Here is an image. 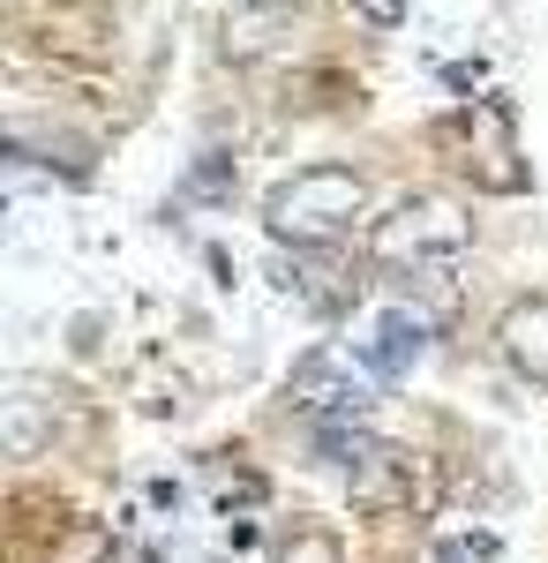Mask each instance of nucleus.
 I'll return each mask as SVG.
<instances>
[{"mask_svg":"<svg viewBox=\"0 0 548 563\" xmlns=\"http://www.w3.org/2000/svg\"><path fill=\"white\" fill-rule=\"evenodd\" d=\"M346 488H353L361 511H406V504L421 496V466H414V451H398V443H376V435H369V451L346 466Z\"/></svg>","mask_w":548,"mask_h":563,"instance_id":"5","label":"nucleus"},{"mask_svg":"<svg viewBox=\"0 0 548 563\" xmlns=\"http://www.w3.org/2000/svg\"><path fill=\"white\" fill-rule=\"evenodd\" d=\"M361 211H369V180L353 174V166H331V158L286 174L263 196L271 241H294V249H331V241H346Z\"/></svg>","mask_w":548,"mask_h":563,"instance_id":"1","label":"nucleus"},{"mask_svg":"<svg viewBox=\"0 0 548 563\" xmlns=\"http://www.w3.org/2000/svg\"><path fill=\"white\" fill-rule=\"evenodd\" d=\"M45 435H53L45 398H0V451H8V459H39Z\"/></svg>","mask_w":548,"mask_h":563,"instance_id":"8","label":"nucleus"},{"mask_svg":"<svg viewBox=\"0 0 548 563\" xmlns=\"http://www.w3.org/2000/svg\"><path fill=\"white\" fill-rule=\"evenodd\" d=\"M286 563H346V556H338L331 533H300L294 549H286Z\"/></svg>","mask_w":548,"mask_h":563,"instance_id":"10","label":"nucleus"},{"mask_svg":"<svg viewBox=\"0 0 548 563\" xmlns=\"http://www.w3.org/2000/svg\"><path fill=\"white\" fill-rule=\"evenodd\" d=\"M465 249H473V218H465L451 196H406L391 218L369 225V263H376V271H406V278L451 271Z\"/></svg>","mask_w":548,"mask_h":563,"instance_id":"2","label":"nucleus"},{"mask_svg":"<svg viewBox=\"0 0 548 563\" xmlns=\"http://www.w3.org/2000/svg\"><path fill=\"white\" fill-rule=\"evenodd\" d=\"M428 331H436V323H428L421 308H376L369 331L353 339V353H361V368H369L376 384H391V376H406L428 353Z\"/></svg>","mask_w":548,"mask_h":563,"instance_id":"4","label":"nucleus"},{"mask_svg":"<svg viewBox=\"0 0 548 563\" xmlns=\"http://www.w3.org/2000/svg\"><path fill=\"white\" fill-rule=\"evenodd\" d=\"M353 15H361L369 31H398V23H406V0H353Z\"/></svg>","mask_w":548,"mask_h":563,"instance_id":"9","label":"nucleus"},{"mask_svg":"<svg viewBox=\"0 0 548 563\" xmlns=\"http://www.w3.org/2000/svg\"><path fill=\"white\" fill-rule=\"evenodd\" d=\"M294 23H300V8H286V0L233 8V15H226V53H233V60H255V53H271V45L286 38Z\"/></svg>","mask_w":548,"mask_h":563,"instance_id":"7","label":"nucleus"},{"mask_svg":"<svg viewBox=\"0 0 548 563\" xmlns=\"http://www.w3.org/2000/svg\"><path fill=\"white\" fill-rule=\"evenodd\" d=\"M496 346H504V361L526 376V384H548V301L541 294H518V301L504 308Z\"/></svg>","mask_w":548,"mask_h":563,"instance_id":"6","label":"nucleus"},{"mask_svg":"<svg viewBox=\"0 0 548 563\" xmlns=\"http://www.w3.org/2000/svg\"><path fill=\"white\" fill-rule=\"evenodd\" d=\"M286 398H294V413L308 429H369V413H376V376L361 368V353L316 346L294 376H286Z\"/></svg>","mask_w":548,"mask_h":563,"instance_id":"3","label":"nucleus"}]
</instances>
